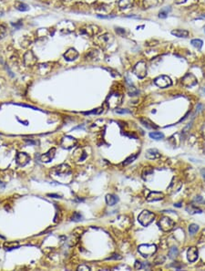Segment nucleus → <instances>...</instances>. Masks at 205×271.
<instances>
[{"instance_id": "1", "label": "nucleus", "mask_w": 205, "mask_h": 271, "mask_svg": "<svg viewBox=\"0 0 205 271\" xmlns=\"http://www.w3.org/2000/svg\"><path fill=\"white\" fill-rule=\"evenodd\" d=\"M154 218H155V215L153 213H152L148 210H144L143 212H141L139 215L138 221L140 222L143 226H148L153 222Z\"/></svg>"}, {"instance_id": "2", "label": "nucleus", "mask_w": 205, "mask_h": 271, "mask_svg": "<svg viewBox=\"0 0 205 271\" xmlns=\"http://www.w3.org/2000/svg\"><path fill=\"white\" fill-rule=\"evenodd\" d=\"M108 108L110 109H117L122 102V96L117 92H114V93H111L108 98H107V100H106Z\"/></svg>"}, {"instance_id": "3", "label": "nucleus", "mask_w": 205, "mask_h": 271, "mask_svg": "<svg viewBox=\"0 0 205 271\" xmlns=\"http://www.w3.org/2000/svg\"><path fill=\"white\" fill-rule=\"evenodd\" d=\"M138 251L139 253L144 257H152L153 256L154 254L156 253L157 251V247L155 245H148V244H143V245H140L138 248Z\"/></svg>"}, {"instance_id": "4", "label": "nucleus", "mask_w": 205, "mask_h": 271, "mask_svg": "<svg viewBox=\"0 0 205 271\" xmlns=\"http://www.w3.org/2000/svg\"><path fill=\"white\" fill-rule=\"evenodd\" d=\"M158 224L160 226V228L164 231V232H168V231H171L174 225H175V223L172 219H171L170 217L168 216H163L160 219V221L158 222Z\"/></svg>"}, {"instance_id": "5", "label": "nucleus", "mask_w": 205, "mask_h": 271, "mask_svg": "<svg viewBox=\"0 0 205 271\" xmlns=\"http://www.w3.org/2000/svg\"><path fill=\"white\" fill-rule=\"evenodd\" d=\"M114 41V38L111 34H104L102 36L99 37L97 39V43L98 45H100L102 49H107L108 48Z\"/></svg>"}, {"instance_id": "6", "label": "nucleus", "mask_w": 205, "mask_h": 271, "mask_svg": "<svg viewBox=\"0 0 205 271\" xmlns=\"http://www.w3.org/2000/svg\"><path fill=\"white\" fill-rule=\"evenodd\" d=\"M154 83L159 88L165 89V88H168V87L171 86L172 81H171V79L170 77L165 76V75H161V76H159L158 78H156L154 79Z\"/></svg>"}, {"instance_id": "7", "label": "nucleus", "mask_w": 205, "mask_h": 271, "mask_svg": "<svg viewBox=\"0 0 205 271\" xmlns=\"http://www.w3.org/2000/svg\"><path fill=\"white\" fill-rule=\"evenodd\" d=\"M133 73L135 74L138 78H140V79L145 78L146 75H147L146 63L144 61H140L139 63H137L135 65V67L133 68Z\"/></svg>"}, {"instance_id": "8", "label": "nucleus", "mask_w": 205, "mask_h": 271, "mask_svg": "<svg viewBox=\"0 0 205 271\" xmlns=\"http://www.w3.org/2000/svg\"><path fill=\"white\" fill-rule=\"evenodd\" d=\"M181 84L186 88H191L197 84V79L193 74L187 73L181 79Z\"/></svg>"}, {"instance_id": "9", "label": "nucleus", "mask_w": 205, "mask_h": 271, "mask_svg": "<svg viewBox=\"0 0 205 271\" xmlns=\"http://www.w3.org/2000/svg\"><path fill=\"white\" fill-rule=\"evenodd\" d=\"M77 144V140L72 137V136H69V135H66L62 138L61 140V143H60V145L63 149H71L74 146H76Z\"/></svg>"}, {"instance_id": "10", "label": "nucleus", "mask_w": 205, "mask_h": 271, "mask_svg": "<svg viewBox=\"0 0 205 271\" xmlns=\"http://www.w3.org/2000/svg\"><path fill=\"white\" fill-rule=\"evenodd\" d=\"M24 63L26 67H33L37 63V58L32 51H27L24 55Z\"/></svg>"}, {"instance_id": "11", "label": "nucleus", "mask_w": 205, "mask_h": 271, "mask_svg": "<svg viewBox=\"0 0 205 271\" xmlns=\"http://www.w3.org/2000/svg\"><path fill=\"white\" fill-rule=\"evenodd\" d=\"M16 160H17V164L19 166H26L30 161V157L26 152H18L17 154Z\"/></svg>"}, {"instance_id": "12", "label": "nucleus", "mask_w": 205, "mask_h": 271, "mask_svg": "<svg viewBox=\"0 0 205 271\" xmlns=\"http://www.w3.org/2000/svg\"><path fill=\"white\" fill-rule=\"evenodd\" d=\"M55 155H56V148H51L46 153L40 156V161L43 163H49L54 159Z\"/></svg>"}, {"instance_id": "13", "label": "nucleus", "mask_w": 205, "mask_h": 271, "mask_svg": "<svg viewBox=\"0 0 205 271\" xmlns=\"http://www.w3.org/2000/svg\"><path fill=\"white\" fill-rule=\"evenodd\" d=\"M198 249L196 247H190L187 251V258L190 262H194L198 258Z\"/></svg>"}, {"instance_id": "14", "label": "nucleus", "mask_w": 205, "mask_h": 271, "mask_svg": "<svg viewBox=\"0 0 205 271\" xmlns=\"http://www.w3.org/2000/svg\"><path fill=\"white\" fill-rule=\"evenodd\" d=\"M77 57H78V52L73 48L69 49L64 54V58L68 61H73L77 59Z\"/></svg>"}, {"instance_id": "15", "label": "nucleus", "mask_w": 205, "mask_h": 271, "mask_svg": "<svg viewBox=\"0 0 205 271\" xmlns=\"http://www.w3.org/2000/svg\"><path fill=\"white\" fill-rule=\"evenodd\" d=\"M164 198V195L160 192H151L150 195L147 196V201L148 202H155V201H160Z\"/></svg>"}, {"instance_id": "16", "label": "nucleus", "mask_w": 205, "mask_h": 271, "mask_svg": "<svg viewBox=\"0 0 205 271\" xmlns=\"http://www.w3.org/2000/svg\"><path fill=\"white\" fill-rule=\"evenodd\" d=\"M56 171H57V172L58 174H65V175H67V174H69L71 172V168H70V166L69 164H60V165H58L57 167Z\"/></svg>"}, {"instance_id": "17", "label": "nucleus", "mask_w": 205, "mask_h": 271, "mask_svg": "<svg viewBox=\"0 0 205 271\" xmlns=\"http://www.w3.org/2000/svg\"><path fill=\"white\" fill-rule=\"evenodd\" d=\"M146 157L148 159H152V160H154V159H158L160 157V153L159 152L158 150L156 149H149L147 152H146Z\"/></svg>"}, {"instance_id": "18", "label": "nucleus", "mask_w": 205, "mask_h": 271, "mask_svg": "<svg viewBox=\"0 0 205 271\" xmlns=\"http://www.w3.org/2000/svg\"><path fill=\"white\" fill-rule=\"evenodd\" d=\"M171 34L178 38H187L189 36V31L185 29H175L171 31Z\"/></svg>"}, {"instance_id": "19", "label": "nucleus", "mask_w": 205, "mask_h": 271, "mask_svg": "<svg viewBox=\"0 0 205 271\" xmlns=\"http://www.w3.org/2000/svg\"><path fill=\"white\" fill-rule=\"evenodd\" d=\"M133 1L134 0H119V7L121 9H126V8H129L132 5H133Z\"/></svg>"}, {"instance_id": "20", "label": "nucleus", "mask_w": 205, "mask_h": 271, "mask_svg": "<svg viewBox=\"0 0 205 271\" xmlns=\"http://www.w3.org/2000/svg\"><path fill=\"white\" fill-rule=\"evenodd\" d=\"M118 201H119V198L114 195H107L106 196V202L110 206L115 205L118 203Z\"/></svg>"}, {"instance_id": "21", "label": "nucleus", "mask_w": 205, "mask_h": 271, "mask_svg": "<svg viewBox=\"0 0 205 271\" xmlns=\"http://www.w3.org/2000/svg\"><path fill=\"white\" fill-rule=\"evenodd\" d=\"M15 7H16L18 10L22 11V12H26V11H28V10H29V6H28L26 4H25V3L21 2V1H17V2L15 3Z\"/></svg>"}, {"instance_id": "22", "label": "nucleus", "mask_w": 205, "mask_h": 271, "mask_svg": "<svg viewBox=\"0 0 205 271\" xmlns=\"http://www.w3.org/2000/svg\"><path fill=\"white\" fill-rule=\"evenodd\" d=\"M159 1L160 0H143V6L145 8L149 9L156 6L159 4Z\"/></svg>"}, {"instance_id": "23", "label": "nucleus", "mask_w": 205, "mask_h": 271, "mask_svg": "<svg viewBox=\"0 0 205 271\" xmlns=\"http://www.w3.org/2000/svg\"><path fill=\"white\" fill-rule=\"evenodd\" d=\"M170 11H171V8L169 6H165V7L161 8L159 13V18H166L168 17V14Z\"/></svg>"}, {"instance_id": "24", "label": "nucleus", "mask_w": 205, "mask_h": 271, "mask_svg": "<svg viewBox=\"0 0 205 271\" xmlns=\"http://www.w3.org/2000/svg\"><path fill=\"white\" fill-rule=\"evenodd\" d=\"M18 246H19V244L18 242H6L4 244V247L6 250H12V249H15Z\"/></svg>"}, {"instance_id": "25", "label": "nucleus", "mask_w": 205, "mask_h": 271, "mask_svg": "<svg viewBox=\"0 0 205 271\" xmlns=\"http://www.w3.org/2000/svg\"><path fill=\"white\" fill-rule=\"evenodd\" d=\"M150 137L153 140H161L164 138V134L162 132H159V131H153L150 133Z\"/></svg>"}, {"instance_id": "26", "label": "nucleus", "mask_w": 205, "mask_h": 271, "mask_svg": "<svg viewBox=\"0 0 205 271\" xmlns=\"http://www.w3.org/2000/svg\"><path fill=\"white\" fill-rule=\"evenodd\" d=\"M191 44L194 48H196L197 49H202V47H203V40H201V39L195 38V39H192V40L191 41Z\"/></svg>"}, {"instance_id": "27", "label": "nucleus", "mask_w": 205, "mask_h": 271, "mask_svg": "<svg viewBox=\"0 0 205 271\" xmlns=\"http://www.w3.org/2000/svg\"><path fill=\"white\" fill-rule=\"evenodd\" d=\"M140 122L143 123V125L144 126H146L147 128H149V129H157L158 128V126L157 125H154V123H152V122H150L149 120H145V119H140Z\"/></svg>"}, {"instance_id": "28", "label": "nucleus", "mask_w": 205, "mask_h": 271, "mask_svg": "<svg viewBox=\"0 0 205 271\" xmlns=\"http://www.w3.org/2000/svg\"><path fill=\"white\" fill-rule=\"evenodd\" d=\"M179 254V251H178V248L177 247H171L170 250H169V257L171 258H174L178 256Z\"/></svg>"}, {"instance_id": "29", "label": "nucleus", "mask_w": 205, "mask_h": 271, "mask_svg": "<svg viewBox=\"0 0 205 271\" xmlns=\"http://www.w3.org/2000/svg\"><path fill=\"white\" fill-rule=\"evenodd\" d=\"M199 230V226L195 224H191L190 226H189V233L191 235H194L197 231Z\"/></svg>"}, {"instance_id": "30", "label": "nucleus", "mask_w": 205, "mask_h": 271, "mask_svg": "<svg viewBox=\"0 0 205 271\" xmlns=\"http://www.w3.org/2000/svg\"><path fill=\"white\" fill-rule=\"evenodd\" d=\"M136 158H137V154H134V155H131V156H129L128 158H127L124 162H123V165H127L128 164H130V163H132L133 161H135L136 160Z\"/></svg>"}, {"instance_id": "31", "label": "nucleus", "mask_w": 205, "mask_h": 271, "mask_svg": "<svg viewBox=\"0 0 205 271\" xmlns=\"http://www.w3.org/2000/svg\"><path fill=\"white\" fill-rule=\"evenodd\" d=\"M6 33V26H3V25H0V39L3 38L5 37Z\"/></svg>"}, {"instance_id": "32", "label": "nucleus", "mask_w": 205, "mask_h": 271, "mask_svg": "<svg viewBox=\"0 0 205 271\" xmlns=\"http://www.w3.org/2000/svg\"><path fill=\"white\" fill-rule=\"evenodd\" d=\"M139 93V91L134 88V87H130L129 88V90H128V94H129V96H135V95H137Z\"/></svg>"}, {"instance_id": "33", "label": "nucleus", "mask_w": 205, "mask_h": 271, "mask_svg": "<svg viewBox=\"0 0 205 271\" xmlns=\"http://www.w3.org/2000/svg\"><path fill=\"white\" fill-rule=\"evenodd\" d=\"M81 218H82V216L79 213H75L72 216L73 221H79V220H81Z\"/></svg>"}, {"instance_id": "34", "label": "nucleus", "mask_w": 205, "mask_h": 271, "mask_svg": "<svg viewBox=\"0 0 205 271\" xmlns=\"http://www.w3.org/2000/svg\"><path fill=\"white\" fill-rule=\"evenodd\" d=\"M103 111V110L101 109H96L95 111H89V112H84V114H92V113H95V114H100Z\"/></svg>"}, {"instance_id": "35", "label": "nucleus", "mask_w": 205, "mask_h": 271, "mask_svg": "<svg viewBox=\"0 0 205 271\" xmlns=\"http://www.w3.org/2000/svg\"><path fill=\"white\" fill-rule=\"evenodd\" d=\"M77 270L87 271V270H90V269H89V267H88V266H86V265H81V266H79V267L77 268Z\"/></svg>"}, {"instance_id": "36", "label": "nucleus", "mask_w": 205, "mask_h": 271, "mask_svg": "<svg viewBox=\"0 0 205 271\" xmlns=\"http://www.w3.org/2000/svg\"><path fill=\"white\" fill-rule=\"evenodd\" d=\"M135 269H142V263L140 261H136L135 262Z\"/></svg>"}, {"instance_id": "37", "label": "nucleus", "mask_w": 205, "mask_h": 271, "mask_svg": "<svg viewBox=\"0 0 205 271\" xmlns=\"http://www.w3.org/2000/svg\"><path fill=\"white\" fill-rule=\"evenodd\" d=\"M116 32L120 35H124L125 34V30L123 28H120V27H116Z\"/></svg>"}, {"instance_id": "38", "label": "nucleus", "mask_w": 205, "mask_h": 271, "mask_svg": "<svg viewBox=\"0 0 205 271\" xmlns=\"http://www.w3.org/2000/svg\"><path fill=\"white\" fill-rule=\"evenodd\" d=\"M117 113H120V114H123V113H129V111L128 110H118L116 109L115 111Z\"/></svg>"}, {"instance_id": "39", "label": "nucleus", "mask_w": 205, "mask_h": 271, "mask_svg": "<svg viewBox=\"0 0 205 271\" xmlns=\"http://www.w3.org/2000/svg\"><path fill=\"white\" fill-rule=\"evenodd\" d=\"M174 2H175L176 4H182V3L186 2V0H174Z\"/></svg>"}, {"instance_id": "40", "label": "nucleus", "mask_w": 205, "mask_h": 271, "mask_svg": "<svg viewBox=\"0 0 205 271\" xmlns=\"http://www.w3.org/2000/svg\"><path fill=\"white\" fill-rule=\"evenodd\" d=\"M49 196H53V197H55V198H57V197H59L58 196H57V195H49Z\"/></svg>"}, {"instance_id": "41", "label": "nucleus", "mask_w": 205, "mask_h": 271, "mask_svg": "<svg viewBox=\"0 0 205 271\" xmlns=\"http://www.w3.org/2000/svg\"><path fill=\"white\" fill-rule=\"evenodd\" d=\"M174 206H176V207H180L181 205H180V204H174Z\"/></svg>"}, {"instance_id": "42", "label": "nucleus", "mask_w": 205, "mask_h": 271, "mask_svg": "<svg viewBox=\"0 0 205 271\" xmlns=\"http://www.w3.org/2000/svg\"><path fill=\"white\" fill-rule=\"evenodd\" d=\"M203 17H204V18H205V15H203Z\"/></svg>"}]
</instances>
